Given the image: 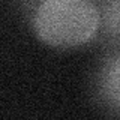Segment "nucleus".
I'll list each match as a JSON object with an SVG mask.
<instances>
[{
    "label": "nucleus",
    "instance_id": "obj_4",
    "mask_svg": "<svg viewBox=\"0 0 120 120\" xmlns=\"http://www.w3.org/2000/svg\"><path fill=\"white\" fill-rule=\"evenodd\" d=\"M29 2H30V3H38V5H39V3L44 2V0H29Z\"/></svg>",
    "mask_w": 120,
    "mask_h": 120
},
{
    "label": "nucleus",
    "instance_id": "obj_1",
    "mask_svg": "<svg viewBox=\"0 0 120 120\" xmlns=\"http://www.w3.org/2000/svg\"><path fill=\"white\" fill-rule=\"evenodd\" d=\"M32 27L50 47H80L101 30V8L93 0H44L33 11Z\"/></svg>",
    "mask_w": 120,
    "mask_h": 120
},
{
    "label": "nucleus",
    "instance_id": "obj_2",
    "mask_svg": "<svg viewBox=\"0 0 120 120\" xmlns=\"http://www.w3.org/2000/svg\"><path fill=\"white\" fill-rule=\"evenodd\" d=\"M98 93L108 107L120 112V54L102 63L98 72Z\"/></svg>",
    "mask_w": 120,
    "mask_h": 120
},
{
    "label": "nucleus",
    "instance_id": "obj_3",
    "mask_svg": "<svg viewBox=\"0 0 120 120\" xmlns=\"http://www.w3.org/2000/svg\"><path fill=\"white\" fill-rule=\"evenodd\" d=\"M101 29L104 35L120 39V0H105L102 3Z\"/></svg>",
    "mask_w": 120,
    "mask_h": 120
}]
</instances>
